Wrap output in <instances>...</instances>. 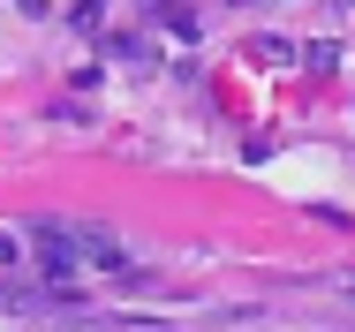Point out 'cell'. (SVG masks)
Here are the masks:
<instances>
[{"mask_svg": "<svg viewBox=\"0 0 355 332\" xmlns=\"http://www.w3.org/2000/svg\"><path fill=\"white\" fill-rule=\"evenodd\" d=\"M76 234V257H83V272H121V242L106 234V227H69Z\"/></svg>", "mask_w": 355, "mask_h": 332, "instance_id": "6da1fadb", "label": "cell"}, {"mask_svg": "<svg viewBox=\"0 0 355 332\" xmlns=\"http://www.w3.org/2000/svg\"><path fill=\"white\" fill-rule=\"evenodd\" d=\"M15 8H23V15H46V8H53V0H15Z\"/></svg>", "mask_w": 355, "mask_h": 332, "instance_id": "5b68a950", "label": "cell"}, {"mask_svg": "<svg viewBox=\"0 0 355 332\" xmlns=\"http://www.w3.org/2000/svg\"><path fill=\"white\" fill-rule=\"evenodd\" d=\"M302 68H318V76H333V68H340V46H333V38H310V53H302Z\"/></svg>", "mask_w": 355, "mask_h": 332, "instance_id": "3957f363", "label": "cell"}, {"mask_svg": "<svg viewBox=\"0 0 355 332\" xmlns=\"http://www.w3.org/2000/svg\"><path fill=\"white\" fill-rule=\"evenodd\" d=\"M242 8H250V0H242Z\"/></svg>", "mask_w": 355, "mask_h": 332, "instance_id": "8992f818", "label": "cell"}, {"mask_svg": "<svg viewBox=\"0 0 355 332\" xmlns=\"http://www.w3.org/2000/svg\"><path fill=\"white\" fill-rule=\"evenodd\" d=\"M257 61L265 68H302V53H295V38H257Z\"/></svg>", "mask_w": 355, "mask_h": 332, "instance_id": "7a4b0ae2", "label": "cell"}, {"mask_svg": "<svg viewBox=\"0 0 355 332\" xmlns=\"http://www.w3.org/2000/svg\"><path fill=\"white\" fill-rule=\"evenodd\" d=\"M0 265H23V234H0Z\"/></svg>", "mask_w": 355, "mask_h": 332, "instance_id": "277c9868", "label": "cell"}]
</instances>
